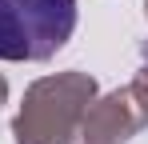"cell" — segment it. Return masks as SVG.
Returning <instances> with one entry per match:
<instances>
[{"mask_svg":"<svg viewBox=\"0 0 148 144\" xmlns=\"http://www.w3.org/2000/svg\"><path fill=\"white\" fill-rule=\"evenodd\" d=\"M76 32V0H0V60H48Z\"/></svg>","mask_w":148,"mask_h":144,"instance_id":"cell-1","label":"cell"}]
</instances>
